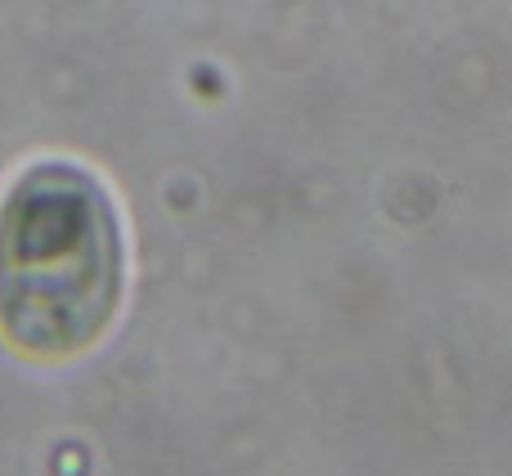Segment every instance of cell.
Masks as SVG:
<instances>
[{
  "label": "cell",
  "mask_w": 512,
  "mask_h": 476,
  "mask_svg": "<svg viewBox=\"0 0 512 476\" xmlns=\"http://www.w3.org/2000/svg\"><path fill=\"white\" fill-rule=\"evenodd\" d=\"M113 198L72 162H36L0 198V333L27 355H77L122 306Z\"/></svg>",
  "instance_id": "obj_1"
}]
</instances>
